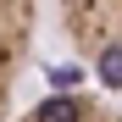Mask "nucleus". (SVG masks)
<instances>
[{"label": "nucleus", "instance_id": "1", "mask_svg": "<svg viewBox=\"0 0 122 122\" xmlns=\"http://www.w3.org/2000/svg\"><path fill=\"white\" fill-rule=\"evenodd\" d=\"M61 33L100 83L122 94V0H61Z\"/></svg>", "mask_w": 122, "mask_h": 122}, {"label": "nucleus", "instance_id": "3", "mask_svg": "<svg viewBox=\"0 0 122 122\" xmlns=\"http://www.w3.org/2000/svg\"><path fill=\"white\" fill-rule=\"evenodd\" d=\"M22 122H122V106H106L94 94H50Z\"/></svg>", "mask_w": 122, "mask_h": 122}, {"label": "nucleus", "instance_id": "2", "mask_svg": "<svg viewBox=\"0 0 122 122\" xmlns=\"http://www.w3.org/2000/svg\"><path fill=\"white\" fill-rule=\"evenodd\" d=\"M33 17H39V0H0V122L11 111L17 78H22V61L33 45Z\"/></svg>", "mask_w": 122, "mask_h": 122}]
</instances>
